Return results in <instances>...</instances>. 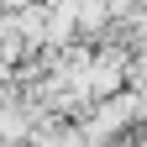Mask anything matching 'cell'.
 <instances>
[{
	"label": "cell",
	"mask_w": 147,
	"mask_h": 147,
	"mask_svg": "<svg viewBox=\"0 0 147 147\" xmlns=\"http://www.w3.org/2000/svg\"><path fill=\"white\" fill-rule=\"evenodd\" d=\"M126 58H131L126 47H100V53H89V63H84V89H89V100H105V95H116V89H126Z\"/></svg>",
	"instance_id": "obj_1"
},
{
	"label": "cell",
	"mask_w": 147,
	"mask_h": 147,
	"mask_svg": "<svg viewBox=\"0 0 147 147\" xmlns=\"http://www.w3.org/2000/svg\"><path fill=\"white\" fill-rule=\"evenodd\" d=\"M126 84H131L137 95L147 100V47H142V53H131V58H126Z\"/></svg>",
	"instance_id": "obj_2"
}]
</instances>
